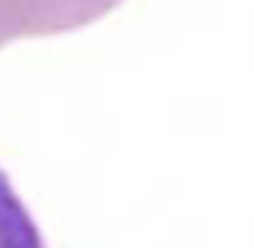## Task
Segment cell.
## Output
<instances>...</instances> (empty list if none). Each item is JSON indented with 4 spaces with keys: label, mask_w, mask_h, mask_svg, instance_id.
Listing matches in <instances>:
<instances>
[{
    "label": "cell",
    "mask_w": 254,
    "mask_h": 248,
    "mask_svg": "<svg viewBox=\"0 0 254 248\" xmlns=\"http://www.w3.org/2000/svg\"><path fill=\"white\" fill-rule=\"evenodd\" d=\"M125 0H0V48L24 36H57L89 27Z\"/></svg>",
    "instance_id": "1"
},
{
    "label": "cell",
    "mask_w": 254,
    "mask_h": 248,
    "mask_svg": "<svg viewBox=\"0 0 254 248\" xmlns=\"http://www.w3.org/2000/svg\"><path fill=\"white\" fill-rule=\"evenodd\" d=\"M0 248H48L45 237L0 169Z\"/></svg>",
    "instance_id": "2"
}]
</instances>
